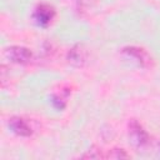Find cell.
I'll list each match as a JSON object with an SVG mask.
<instances>
[{"label": "cell", "instance_id": "1", "mask_svg": "<svg viewBox=\"0 0 160 160\" xmlns=\"http://www.w3.org/2000/svg\"><path fill=\"white\" fill-rule=\"evenodd\" d=\"M128 132H129V139L131 144L138 149V150H144L149 146L150 144V136L148 131L142 128V125L135 120L131 119L128 124Z\"/></svg>", "mask_w": 160, "mask_h": 160}, {"label": "cell", "instance_id": "2", "mask_svg": "<svg viewBox=\"0 0 160 160\" xmlns=\"http://www.w3.org/2000/svg\"><path fill=\"white\" fill-rule=\"evenodd\" d=\"M121 55L124 59L130 60L131 62L141 68H149L152 61L149 52L139 46H125L121 49Z\"/></svg>", "mask_w": 160, "mask_h": 160}, {"label": "cell", "instance_id": "3", "mask_svg": "<svg viewBox=\"0 0 160 160\" xmlns=\"http://www.w3.org/2000/svg\"><path fill=\"white\" fill-rule=\"evenodd\" d=\"M5 56L14 64H29L32 60V52L30 49L25 48V46H19V45H14L10 46L5 50Z\"/></svg>", "mask_w": 160, "mask_h": 160}, {"label": "cell", "instance_id": "4", "mask_svg": "<svg viewBox=\"0 0 160 160\" xmlns=\"http://www.w3.org/2000/svg\"><path fill=\"white\" fill-rule=\"evenodd\" d=\"M54 18H55V9L49 4H39L32 12L34 21L41 28H46L52 21Z\"/></svg>", "mask_w": 160, "mask_h": 160}, {"label": "cell", "instance_id": "5", "mask_svg": "<svg viewBox=\"0 0 160 160\" xmlns=\"http://www.w3.org/2000/svg\"><path fill=\"white\" fill-rule=\"evenodd\" d=\"M9 129L16 134L18 136H22V138H26V136H30L32 134V128L29 125V122L20 118V116H12L9 119Z\"/></svg>", "mask_w": 160, "mask_h": 160}, {"label": "cell", "instance_id": "6", "mask_svg": "<svg viewBox=\"0 0 160 160\" xmlns=\"http://www.w3.org/2000/svg\"><path fill=\"white\" fill-rule=\"evenodd\" d=\"M86 50L82 45L78 44L74 48H71L68 52V61L74 66H82L86 61Z\"/></svg>", "mask_w": 160, "mask_h": 160}, {"label": "cell", "instance_id": "7", "mask_svg": "<svg viewBox=\"0 0 160 160\" xmlns=\"http://www.w3.org/2000/svg\"><path fill=\"white\" fill-rule=\"evenodd\" d=\"M68 96H69V91H62V90H60V92H55V94L52 95L51 102H52V105H54L56 109L62 110V109L65 108V105H66V99H68Z\"/></svg>", "mask_w": 160, "mask_h": 160}, {"label": "cell", "instance_id": "8", "mask_svg": "<svg viewBox=\"0 0 160 160\" xmlns=\"http://www.w3.org/2000/svg\"><path fill=\"white\" fill-rule=\"evenodd\" d=\"M130 155L124 150V149H111L105 154V159H128Z\"/></svg>", "mask_w": 160, "mask_h": 160}, {"label": "cell", "instance_id": "9", "mask_svg": "<svg viewBox=\"0 0 160 160\" xmlns=\"http://www.w3.org/2000/svg\"><path fill=\"white\" fill-rule=\"evenodd\" d=\"M81 158L82 159H105V154H102L101 152V150H94V149H91V150H88V152L86 154H84V155H81Z\"/></svg>", "mask_w": 160, "mask_h": 160}]
</instances>
